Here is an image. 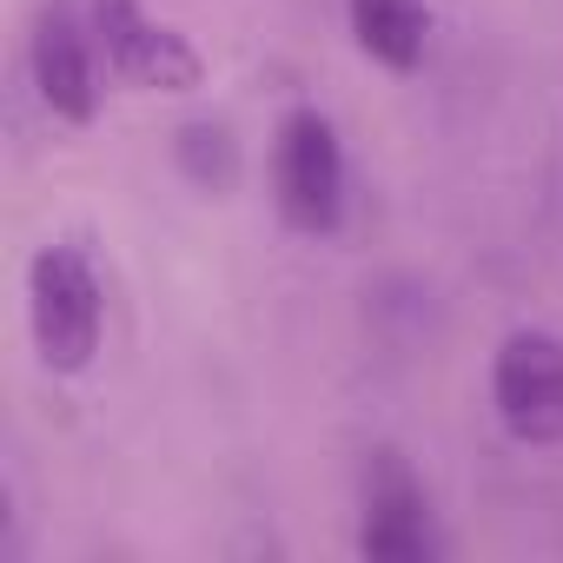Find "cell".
I'll list each match as a JSON object with an SVG mask.
<instances>
[{"mask_svg": "<svg viewBox=\"0 0 563 563\" xmlns=\"http://www.w3.org/2000/svg\"><path fill=\"white\" fill-rule=\"evenodd\" d=\"M27 339H34L41 372L54 378L93 372L107 345V286H100L87 245L54 239L27 258Z\"/></svg>", "mask_w": 563, "mask_h": 563, "instance_id": "cell-1", "label": "cell"}, {"mask_svg": "<svg viewBox=\"0 0 563 563\" xmlns=\"http://www.w3.org/2000/svg\"><path fill=\"white\" fill-rule=\"evenodd\" d=\"M272 206L306 239H332L345 225L352 166H345V140H339L332 113L292 107L278 120V133H272Z\"/></svg>", "mask_w": 563, "mask_h": 563, "instance_id": "cell-2", "label": "cell"}, {"mask_svg": "<svg viewBox=\"0 0 563 563\" xmlns=\"http://www.w3.org/2000/svg\"><path fill=\"white\" fill-rule=\"evenodd\" d=\"M87 21L107 60V80L126 93H192L206 87V54L166 27L159 14H146V0H87Z\"/></svg>", "mask_w": 563, "mask_h": 563, "instance_id": "cell-3", "label": "cell"}, {"mask_svg": "<svg viewBox=\"0 0 563 563\" xmlns=\"http://www.w3.org/2000/svg\"><path fill=\"white\" fill-rule=\"evenodd\" d=\"M490 411L510 444L550 451L563 444V339L543 325H517L490 352Z\"/></svg>", "mask_w": 563, "mask_h": 563, "instance_id": "cell-4", "label": "cell"}, {"mask_svg": "<svg viewBox=\"0 0 563 563\" xmlns=\"http://www.w3.org/2000/svg\"><path fill=\"white\" fill-rule=\"evenodd\" d=\"M27 80H34V100L47 107V120H60V126H93V120H100L107 60H100L93 21L74 8V0H54V8L34 14V34H27Z\"/></svg>", "mask_w": 563, "mask_h": 563, "instance_id": "cell-5", "label": "cell"}, {"mask_svg": "<svg viewBox=\"0 0 563 563\" xmlns=\"http://www.w3.org/2000/svg\"><path fill=\"white\" fill-rule=\"evenodd\" d=\"M438 550H444V537H438V510H431L424 477L411 471L405 451L378 444L365 457V477H358V556H372V563H431Z\"/></svg>", "mask_w": 563, "mask_h": 563, "instance_id": "cell-6", "label": "cell"}, {"mask_svg": "<svg viewBox=\"0 0 563 563\" xmlns=\"http://www.w3.org/2000/svg\"><path fill=\"white\" fill-rule=\"evenodd\" d=\"M352 47L385 74H418L431 54V0H345Z\"/></svg>", "mask_w": 563, "mask_h": 563, "instance_id": "cell-7", "label": "cell"}, {"mask_svg": "<svg viewBox=\"0 0 563 563\" xmlns=\"http://www.w3.org/2000/svg\"><path fill=\"white\" fill-rule=\"evenodd\" d=\"M173 159H179V173H186L206 199H225V192L239 186V140H232L225 120H186V126L173 133Z\"/></svg>", "mask_w": 563, "mask_h": 563, "instance_id": "cell-8", "label": "cell"}]
</instances>
